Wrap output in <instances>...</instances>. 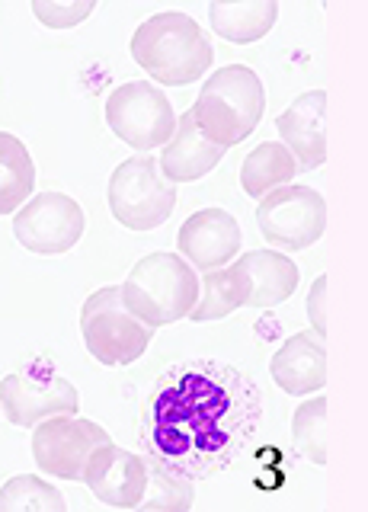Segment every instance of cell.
Here are the masks:
<instances>
[{
    "mask_svg": "<svg viewBox=\"0 0 368 512\" xmlns=\"http://www.w3.org/2000/svg\"><path fill=\"white\" fill-rule=\"evenodd\" d=\"M298 164L288 154L282 141H263L260 148L250 151L244 167H240V183L250 199H263L266 192L288 186V180H295Z\"/></svg>",
    "mask_w": 368,
    "mask_h": 512,
    "instance_id": "obj_20",
    "label": "cell"
},
{
    "mask_svg": "<svg viewBox=\"0 0 368 512\" xmlns=\"http://www.w3.org/2000/svg\"><path fill=\"white\" fill-rule=\"evenodd\" d=\"M276 128L282 144L295 157L298 170H314L327 160V93L308 90L279 112Z\"/></svg>",
    "mask_w": 368,
    "mask_h": 512,
    "instance_id": "obj_14",
    "label": "cell"
},
{
    "mask_svg": "<svg viewBox=\"0 0 368 512\" xmlns=\"http://www.w3.org/2000/svg\"><path fill=\"white\" fill-rule=\"evenodd\" d=\"M240 308H247V282L231 263L205 272V279L199 282V301L189 311V317L196 324H205V320H221Z\"/></svg>",
    "mask_w": 368,
    "mask_h": 512,
    "instance_id": "obj_21",
    "label": "cell"
},
{
    "mask_svg": "<svg viewBox=\"0 0 368 512\" xmlns=\"http://www.w3.org/2000/svg\"><path fill=\"white\" fill-rule=\"evenodd\" d=\"M32 189H36V164H32V154L16 135L0 132V215L20 212L32 199Z\"/></svg>",
    "mask_w": 368,
    "mask_h": 512,
    "instance_id": "obj_19",
    "label": "cell"
},
{
    "mask_svg": "<svg viewBox=\"0 0 368 512\" xmlns=\"http://www.w3.org/2000/svg\"><path fill=\"white\" fill-rule=\"evenodd\" d=\"M119 288L125 308L154 330L189 317L199 301V276L180 253L141 256Z\"/></svg>",
    "mask_w": 368,
    "mask_h": 512,
    "instance_id": "obj_4",
    "label": "cell"
},
{
    "mask_svg": "<svg viewBox=\"0 0 368 512\" xmlns=\"http://www.w3.org/2000/svg\"><path fill=\"white\" fill-rule=\"evenodd\" d=\"M234 266L247 282V308H276L298 288V266L276 250H250Z\"/></svg>",
    "mask_w": 368,
    "mask_h": 512,
    "instance_id": "obj_17",
    "label": "cell"
},
{
    "mask_svg": "<svg viewBox=\"0 0 368 512\" xmlns=\"http://www.w3.org/2000/svg\"><path fill=\"white\" fill-rule=\"evenodd\" d=\"M256 224L272 247L308 250L327 231V202L311 186H279L256 205Z\"/></svg>",
    "mask_w": 368,
    "mask_h": 512,
    "instance_id": "obj_7",
    "label": "cell"
},
{
    "mask_svg": "<svg viewBox=\"0 0 368 512\" xmlns=\"http://www.w3.org/2000/svg\"><path fill=\"white\" fill-rule=\"evenodd\" d=\"M189 506H192L189 480L148 458V487H144L138 509H144V512H186Z\"/></svg>",
    "mask_w": 368,
    "mask_h": 512,
    "instance_id": "obj_24",
    "label": "cell"
},
{
    "mask_svg": "<svg viewBox=\"0 0 368 512\" xmlns=\"http://www.w3.org/2000/svg\"><path fill=\"white\" fill-rule=\"evenodd\" d=\"M106 442L112 439L100 423L80 420L77 413L48 416V420L36 423V432H32V458L48 477L80 480L90 455Z\"/></svg>",
    "mask_w": 368,
    "mask_h": 512,
    "instance_id": "obj_10",
    "label": "cell"
},
{
    "mask_svg": "<svg viewBox=\"0 0 368 512\" xmlns=\"http://www.w3.org/2000/svg\"><path fill=\"white\" fill-rule=\"evenodd\" d=\"M224 157V148H218L215 141H208L199 128L192 112H183L180 122H176L170 141L164 144V154H160V173L167 180L176 183H192V180H202L208 170H215Z\"/></svg>",
    "mask_w": 368,
    "mask_h": 512,
    "instance_id": "obj_16",
    "label": "cell"
},
{
    "mask_svg": "<svg viewBox=\"0 0 368 512\" xmlns=\"http://www.w3.org/2000/svg\"><path fill=\"white\" fill-rule=\"evenodd\" d=\"M84 484L103 506L138 509L144 487H148V458L125 452L119 445H100L84 468Z\"/></svg>",
    "mask_w": 368,
    "mask_h": 512,
    "instance_id": "obj_12",
    "label": "cell"
},
{
    "mask_svg": "<svg viewBox=\"0 0 368 512\" xmlns=\"http://www.w3.org/2000/svg\"><path fill=\"white\" fill-rule=\"evenodd\" d=\"M208 20L221 39L250 45L276 26L279 4L276 0H215L208 7Z\"/></svg>",
    "mask_w": 368,
    "mask_h": 512,
    "instance_id": "obj_18",
    "label": "cell"
},
{
    "mask_svg": "<svg viewBox=\"0 0 368 512\" xmlns=\"http://www.w3.org/2000/svg\"><path fill=\"white\" fill-rule=\"evenodd\" d=\"M132 58L141 64L144 74L154 77V84L186 87L212 68L215 48L192 16L167 10L154 13L135 29Z\"/></svg>",
    "mask_w": 368,
    "mask_h": 512,
    "instance_id": "obj_2",
    "label": "cell"
},
{
    "mask_svg": "<svg viewBox=\"0 0 368 512\" xmlns=\"http://www.w3.org/2000/svg\"><path fill=\"white\" fill-rule=\"evenodd\" d=\"M96 10L93 0H71V4H55V0H36L32 13L39 16V23L48 29H71L80 26Z\"/></svg>",
    "mask_w": 368,
    "mask_h": 512,
    "instance_id": "obj_25",
    "label": "cell"
},
{
    "mask_svg": "<svg viewBox=\"0 0 368 512\" xmlns=\"http://www.w3.org/2000/svg\"><path fill=\"white\" fill-rule=\"evenodd\" d=\"M0 410L13 426H36L48 416L77 413L80 394L48 362H32L0 381Z\"/></svg>",
    "mask_w": 368,
    "mask_h": 512,
    "instance_id": "obj_9",
    "label": "cell"
},
{
    "mask_svg": "<svg viewBox=\"0 0 368 512\" xmlns=\"http://www.w3.org/2000/svg\"><path fill=\"white\" fill-rule=\"evenodd\" d=\"M263 391L234 365L189 359L167 368L141 407L144 455L186 480L237 468L260 436Z\"/></svg>",
    "mask_w": 368,
    "mask_h": 512,
    "instance_id": "obj_1",
    "label": "cell"
},
{
    "mask_svg": "<svg viewBox=\"0 0 368 512\" xmlns=\"http://www.w3.org/2000/svg\"><path fill=\"white\" fill-rule=\"evenodd\" d=\"M64 506V496L32 474H16L0 487V512H64Z\"/></svg>",
    "mask_w": 368,
    "mask_h": 512,
    "instance_id": "obj_23",
    "label": "cell"
},
{
    "mask_svg": "<svg viewBox=\"0 0 368 512\" xmlns=\"http://www.w3.org/2000/svg\"><path fill=\"white\" fill-rule=\"evenodd\" d=\"M80 333H84L90 356L103 365H132L154 340V327H148L125 308L119 285L100 288L84 301Z\"/></svg>",
    "mask_w": 368,
    "mask_h": 512,
    "instance_id": "obj_5",
    "label": "cell"
},
{
    "mask_svg": "<svg viewBox=\"0 0 368 512\" xmlns=\"http://www.w3.org/2000/svg\"><path fill=\"white\" fill-rule=\"evenodd\" d=\"M327 276H317L311 295H308V317H311V327L314 333L324 336L327 333Z\"/></svg>",
    "mask_w": 368,
    "mask_h": 512,
    "instance_id": "obj_26",
    "label": "cell"
},
{
    "mask_svg": "<svg viewBox=\"0 0 368 512\" xmlns=\"http://www.w3.org/2000/svg\"><path fill=\"white\" fill-rule=\"evenodd\" d=\"M269 375L285 394L308 397L327 384V346L320 333H295L269 362Z\"/></svg>",
    "mask_w": 368,
    "mask_h": 512,
    "instance_id": "obj_15",
    "label": "cell"
},
{
    "mask_svg": "<svg viewBox=\"0 0 368 512\" xmlns=\"http://www.w3.org/2000/svg\"><path fill=\"white\" fill-rule=\"evenodd\" d=\"M84 208L64 192H39L13 215L16 240L39 256H61L84 237Z\"/></svg>",
    "mask_w": 368,
    "mask_h": 512,
    "instance_id": "obj_11",
    "label": "cell"
},
{
    "mask_svg": "<svg viewBox=\"0 0 368 512\" xmlns=\"http://www.w3.org/2000/svg\"><path fill=\"white\" fill-rule=\"evenodd\" d=\"M176 208V186L167 180L154 157H128L109 180V212L128 231H154Z\"/></svg>",
    "mask_w": 368,
    "mask_h": 512,
    "instance_id": "obj_6",
    "label": "cell"
},
{
    "mask_svg": "<svg viewBox=\"0 0 368 512\" xmlns=\"http://www.w3.org/2000/svg\"><path fill=\"white\" fill-rule=\"evenodd\" d=\"M106 122L112 135L135 151H154L167 144L176 128V112L170 100L151 80H132L109 93Z\"/></svg>",
    "mask_w": 368,
    "mask_h": 512,
    "instance_id": "obj_8",
    "label": "cell"
},
{
    "mask_svg": "<svg viewBox=\"0 0 368 512\" xmlns=\"http://www.w3.org/2000/svg\"><path fill=\"white\" fill-rule=\"evenodd\" d=\"M192 119L196 128L215 141L218 148H234L247 141L266 112V90L263 80L250 71L247 64H228L205 80L196 103H192Z\"/></svg>",
    "mask_w": 368,
    "mask_h": 512,
    "instance_id": "obj_3",
    "label": "cell"
},
{
    "mask_svg": "<svg viewBox=\"0 0 368 512\" xmlns=\"http://www.w3.org/2000/svg\"><path fill=\"white\" fill-rule=\"evenodd\" d=\"M292 445L301 458L327 464V397L304 400L292 416Z\"/></svg>",
    "mask_w": 368,
    "mask_h": 512,
    "instance_id": "obj_22",
    "label": "cell"
},
{
    "mask_svg": "<svg viewBox=\"0 0 368 512\" xmlns=\"http://www.w3.org/2000/svg\"><path fill=\"white\" fill-rule=\"evenodd\" d=\"M176 247L192 269H221L240 250V224L224 208H202V212L186 218L180 234H176Z\"/></svg>",
    "mask_w": 368,
    "mask_h": 512,
    "instance_id": "obj_13",
    "label": "cell"
}]
</instances>
